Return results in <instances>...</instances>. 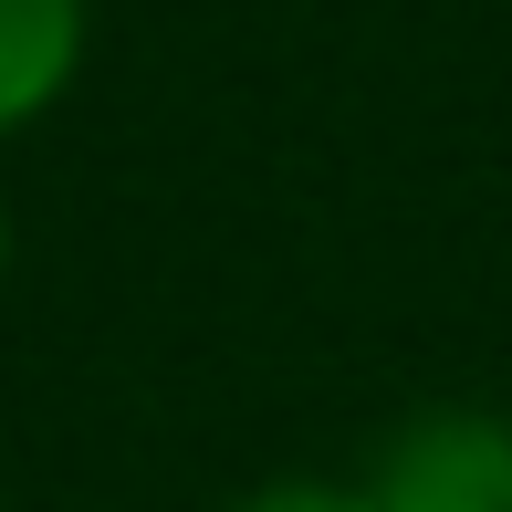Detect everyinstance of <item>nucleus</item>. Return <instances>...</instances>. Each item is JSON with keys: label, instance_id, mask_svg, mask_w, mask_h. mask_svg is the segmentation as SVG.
<instances>
[{"label": "nucleus", "instance_id": "nucleus-1", "mask_svg": "<svg viewBox=\"0 0 512 512\" xmlns=\"http://www.w3.org/2000/svg\"><path fill=\"white\" fill-rule=\"evenodd\" d=\"M377 512H512V418L502 408H418L377 460Z\"/></svg>", "mask_w": 512, "mask_h": 512}, {"label": "nucleus", "instance_id": "nucleus-2", "mask_svg": "<svg viewBox=\"0 0 512 512\" xmlns=\"http://www.w3.org/2000/svg\"><path fill=\"white\" fill-rule=\"evenodd\" d=\"M84 32H95L84 0H0V136L42 126V115L74 95Z\"/></svg>", "mask_w": 512, "mask_h": 512}, {"label": "nucleus", "instance_id": "nucleus-3", "mask_svg": "<svg viewBox=\"0 0 512 512\" xmlns=\"http://www.w3.org/2000/svg\"><path fill=\"white\" fill-rule=\"evenodd\" d=\"M230 512H377V492H366V481H314V471H293V481L241 492Z\"/></svg>", "mask_w": 512, "mask_h": 512}, {"label": "nucleus", "instance_id": "nucleus-4", "mask_svg": "<svg viewBox=\"0 0 512 512\" xmlns=\"http://www.w3.org/2000/svg\"><path fill=\"white\" fill-rule=\"evenodd\" d=\"M0 283H11V209H0Z\"/></svg>", "mask_w": 512, "mask_h": 512}]
</instances>
